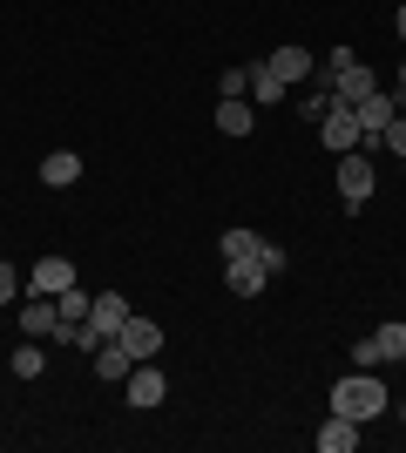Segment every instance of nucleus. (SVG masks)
<instances>
[{
  "instance_id": "obj_1",
  "label": "nucleus",
  "mask_w": 406,
  "mask_h": 453,
  "mask_svg": "<svg viewBox=\"0 0 406 453\" xmlns=\"http://www.w3.org/2000/svg\"><path fill=\"white\" fill-rule=\"evenodd\" d=\"M387 406H393V393H387V379H372V365H359L352 379H332V413H346V419H359V426H372Z\"/></svg>"
},
{
  "instance_id": "obj_2",
  "label": "nucleus",
  "mask_w": 406,
  "mask_h": 453,
  "mask_svg": "<svg viewBox=\"0 0 406 453\" xmlns=\"http://www.w3.org/2000/svg\"><path fill=\"white\" fill-rule=\"evenodd\" d=\"M122 325H129V298H122V291H96L88 325L75 332V345H81V352H96L102 339H122Z\"/></svg>"
},
{
  "instance_id": "obj_3",
  "label": "nucleus",
  "mask_w": 406,
  "mask_h": 453,
  "mask_svg": "<svg viewBox=\"0 0 406 453\" xmlns=\"http://www.w3.org/2000/svg\"><path fill=\"white\" fill-rule=\"evenodd\" d=\"M332 176H339V203H346V210H366V203H372V189H379V176H372V156H366V150H346Z\"/></svg>"
},
{
  "instance_id": "obj_4",
  "label": "nucleus",
  "mask_w": 406,
  "mask_h": 453,
  "mask_svg": "<svg viewBox=\"0 0 406 453\" xmlns=\"http://www.w3.org/2000/svg\"><path fill=\"white\" fill-rule=\"evenodd\" d=\"M400 109H406V102H400L393 88H372L366 102H359V150H366V156L379 150V135H387V122H393Z\"/></svg>"
},
{
  "instance_id": "obj_5",
  "label": "nucleus",
  "mask_w": 406,
  "mask_h": 453,
  "mask_svg": "<svg viewBox=\"0 0 406 453\" xmlns=\"http://www.w3.org/2000/svg\"><path fill=\"white\" fill-rule=\"evenodd\" d=\"M20 339H55V345H75L68 325H61L55 298H20Z\"/></svg>"
},
{
  "instance_id": "obj_6",
  "label": "nucleus",
  "mask_w": 406,
  "mask_h": 453,
  "mask_svg": "<svg viewBox=\"0 0 406 453\" xmlns=\"http://www.w3.org/2000/svg\"><path fill=\"white\" fill-rule=\"evenodd\" d=\"M122 399H129L135 413H149V406H163V399H170V379L156 372V359H142L129 379H122Z\"/></svg>"
},
{
  "instance_id": "obj_7",
  "label": "nucleus",
  "mask_w": 406,
  "mask_h": 453,
  "mask_svg": "<svg viewBox=\"0 0 406 453\" xmlns=\"http://www.w3.org/2000/svg\"><path fill=\"white\" fill-rule=\"evenodd\" d=\"M318 142H326L332 156L359 150V109H346V102H332V109H326V122H318Z\"/></svg>"
},
{
  "instance_id": "obj_8",
  "label": "nucleus",
  "mask_w": 406,
  "mask_h": 453,
  "mask_svg": "<svg viewBox=\"0 0 406 453\" xmlns=\"http://www.w3.org/2000/svg\"><path fill=\"white\" fill-rule=\"evenodd\" d=\"M68 284H75V265H68L61 250H48V257H41V265L27 271V298H61Z\"/></svg>"
},
{
  "instance_id": "obj_9",
  "label": "nucleus",
  "mask_w": 406,
  "mask_h": 453,
  "mask_svg": "<svg viewBox=\"0 0 406 453\" xmlns=\"http://www.w3.org/2000/svg\"><path fill=\"white\" fill-rule=\"evenodd\" d=\"M251 129H257V102L251 95H224V102H217V135L237 142V135H251Z\"/></svg>"
},
{
  "instance_id": "obj_10",
  "label": "nucleus",
  "mask_w": 406,
  "mask_h": 453,
  "mask_svg": "<svg viewBox=\"0 0 406 453\" xmlns=\"http://www.w3.org/2000/svg\"><path fill=\"white\" fill-rule=\"evenodd\" d=\"M359 434H366L359 419H346V413H326L311 440H318V453H352V447H359Z\"/></svg>"
},
{
  "instance_id": "obj_11",
  "label": "nucleus",
  "mask_w": 406,
  "mask_h": 453,
  "mask_svg": "<svg viewBox=\"0 0 406 453\" xmlns=\"http://www.w3.org/2000/svg\"><path fill=\"white\" fill-rule=\"evenodd\" d=\"M122 345H129V359H135V365L156 359V352H163V325H156V319H135V311H129V325H122Z\"/></svg>"
},
{
  "instance_id": "obj_12",
  "label": "nucleus",
  "mask_w": 406,
  "mask_h": 453,
  "mask_svg": "<svg viewBox=\"0 0 406 453\" xmlns=\"http://www.w3.org/2000/svg\"><path fill=\"white\" fill-rule=\"evenodd\" d=\"M224 284H231V298H257L271 284V271L257 265V257H231V265H224Z\"/></svg>"
},
{
  "instance_id": "obj_13",
  "label": "nucleus",
  "mask_w": 406,
  "mask_h": 453,
  "mask_svg": "<svg viewBox=\"0 0 406 453\" xmlns=\"http://www.w3.org/2000/svg\"><path fill=\"white\" fill-rule=\"evenodd\" d=\"M264 61H271V75L285 81V88H298V81L311 75V55H305V48H298V41H285V48H271Z\"/></svg>"
},
{
  "instance_id": "obj_14",
  "label": "nucleus",
  "mask_w": 406,
  "mask_h": 453,
  "mask_svg": "<svg viewBox=\"0 0 406 453\" xmlns=\"http://www.w3.org/2000/svg\"><path fill=\"white\" fill-rule=\"evenodd\" d=\"M372 88H379V81H372V61H352L346 75H332V95H339L346 109H359V102H366Z\"/></svg>"
},
{
  "instance_id": "obj_15",
  "label": "nucleus",
  "mask_w": 406,
  "mask_h": 453,
  "mask_svg": "<svg viewBox=\"0 0 406 453\" xmlns=\"http://www.w3.org/2000/svg\"><path fill=\"white\" fill-rule=\"evenodd\" d=\"M135 372V359H129V345L122 339H102L96 345V379H109V386H122V379Z\"/></svg>"
},
{
  "instance_id": "obj_16",
  "label": "nucleus",
  "mask_w": 406,
  "mask_h": 453,
  "mask_svg": "<svg viewBox=\"0 0 406 453\" xmlns=\"http://www.w3.org/2000/svg\"><path fill=\"white\" fill-rule=\"evenodd\" d=\"M366 339H372V359H379V365H400V359H406V325H400V319L372 325Z\"/></svg>"
},
{
  "instance_id": "obj_17",
  "label": "nucleus",
  "mask_w": 406,
  "mask_h": 453,
  "mask_svg": "<svg viewBox=\"0 0 406 453\" xmlns=\"http://www.w3.org/2000/svg\"><path fill=\"white\" fill-rule=\"evenodd\" d=\"M41 183H48V189H68V183H81V156H75V150L41 156Z\"/></svg>"
},
{
  "instance_id": "obj_18",
  "label": "nucleus",
  "mask_w": 406,
  "mask_h": 453,
  "mask_svg": "<svg viewBox=\"0 0 406 453\" xmlns=\"http://www.w3.org/2000/svg\"><path fill=\"white\" fill-rule=\"evenodd\" d=\"M257 250H264V237L244 230V224H231L224 237H217V257H224V265H231V257H257Z\"/></svg>"
},
{
  "instance_id": "obj_19",
  "label": "nucleus",
  "mask_w": 406,
  "mask_h": 453,
  "mask_svg": "<svg viewBox=\"0 0 406 453\" xmlns=\"http://www.w3.org/2000/svg\"><path fill=\"white\" fill-rule=\"evenodd\" d=\"M88 304H96V298H88V291H81V284H68V291H61V298H55L61 325H68V339H75L81 325H88Z\"/></svg>"
},
{
  "instance_id": "obj_20",
  "label": "nucleus",
  "mask_w": 406,
  "mask_h": 453,
  "mask_svg": "<svg viewBox=\"0 0 406 453\" xmlns=\"http://www.w3.org/2000/svg\"><path fill=\"white\" fill-rule=\"evenodd\" d=\"M7 365H14V379H48V352H41V339H20Z\"/></svg>"
},
{
  "instance_id": "obj_21",
  "label": "nucleus",
  "mask_w": 406,
  "mask_h": 453,
  "mask_svg": "<svg viewBox=\"0 0 406 453\" xmlns=\"http://www.w3.org/2000/svg\"><path fill=\"white\" fill-rule=\"evenodd\" d=\"M332 102H339V95H332V81H311V88H305V102H298V115H305L311 129H318V122H326V109H332Z\"/></svg>"
},
{
  "instance_id": "obj_22",
  "label": "nucleus",
  "mask_w": 406,
  "mask_h": 453,
  "mask_svg": "<svg viewBox=\"0 0 406 453\" xmlns=\"http://www.w3.org/2000/svg\"><path fill=\"white\" fill-rule=\"evenodd\" d=\"M251 95H257V102H285V81H278V75H271V61H251Z\"/></svg>"
},
{
  "instance_id": "obj_23",
  "label": "nucleus",
  "mask_w": 406,
  "mask_h": 453,
  "mask_svg": "<svg viewBox=\"0 0 406 453\" xmlns=\"http://www.w3.org/2000/svg\"><path fill=\"white\" fill-rule=\"evenodd\" d=\"M379 150H387V156H400V163H406V109H400V115L387 122V135H379Z\"/></svg>"
},
{
  "instance_id": "obj_24",
  "label": "nucleus",
  "mask_w": 406,
  "mask_h": 453,
  "mask_svg": "<svg viewBox=\"0 0 406 453\" xmlns=\"http://www.w3.org/2000/svg\"><path fill=\"white\" fill-rule=\"evenodd\" d=\"M224 95H251V68H224V75H217V102H224Z\"/></svg>"
},
{
  "instance_id": "obj_25",
  "label": "nucleus",
  "mask_w": 406,
  "mask_h": 453,
  "mask_svg": "<svg viewBox=\"0 0 406 453\" xmlns=\"http://www.w3.org/2000/svg\"><path fill=\"white\" fill-rule=\"evenodd\" d=\"M20 298H27V278L14 265H0V304H20Z\"/></svg>"
},
{
  "instance_id": "obj_26",
  "label": "nucleus",
  "mask_w": 406,
  "mask_h": 453,
  "mask_svg": "<svg viewBox=\"0 0 406 453\" xmlns=\"http://www.w3.org/2000/svg\"><path fill=\"white\" fill-rule=\"evenodd\" d=\"M393 35H400V41H406V0H400V14H393Z\"/></svg>"
},
{
  "instance_id": "obj_27",
  "label": "nucleus",
  "mask_w": 406,
  "mask_h": 453,
  "mask_svg": "<svg viewBox=\"0 0 406 453\" xmlns=\"http://www.w3.org/2000/svg\"><path fill=\"white\" fill-rule=\"evenodd\" d=\"M393 95H400V102H406V61H400V88H393Z\"/></svg>"
}]
</instances>
